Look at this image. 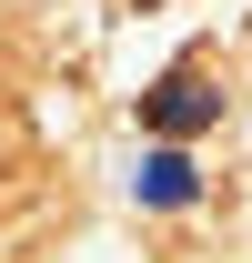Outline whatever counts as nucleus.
Masks as SVG:
<instances>
[{
	"mask_svg": "<svg viewBox=\"0 0 252 263\" xmlns=\"http://www.w3.org/2000/svg\"><path fill=\"white\" fill-rule=\"evenodd\" d=\"M141 193H152V202H192V162H182V152H152Z\"/></svg>",
	"mask_w": 252,
	"mask_h": 263,
	"instance_id": "obj_2",
	"label": "nucleus"
},
{
	"mask_svg": "<svg viewBox=\"0 0 252 263\" xmlns=\"http://www.w3.org/2000/svg\"><path fill=\"white\" fill-rule=\"evenodd\" d=\"M202 122H222V91H212V71H202V61H172V71L152 81V91H141V132H161V142H192Z\"/></svg>",
	"mask_w": 252,
	"mask_h": 263,
	"instance_id": "obj_1",
	"label": "nucleus"
}]
</instances>
